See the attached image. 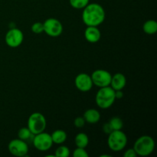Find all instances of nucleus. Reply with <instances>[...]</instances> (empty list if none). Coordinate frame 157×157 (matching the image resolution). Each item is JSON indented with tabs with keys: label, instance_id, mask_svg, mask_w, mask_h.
<instances>
[{
	"label": "nucleus",
	"instance_id": "1",
	"mask_svg": "<svg viewBox=\"0 0 157 157\" xmlns=\"http://www.w3.org/2000/svg\"><path fill=\"white\" fill-rule=\"evenodd\" d=\"M83 9L82 20L87 26L98 27L105 20V10L98 3L89 2Z\"/></svg>",
	"mask_w": 157,
	"mask_h": 157
},
{
	"label": "nucleus",
	"instance_id": "2",
	"mask_svg": "<svg viewBox=\"0 0 157 157\" xmlns=\"http://www.w3.org/2000/svg\"><path fill=\"white\" fill-rule=\"evenodd\" d=\"M115 101V90L110 86L100 87L95 97L97 105L103 110L110 108Z\"/></svg>",
	"mask_w": 157,
	"mask_h": 157
},
{
	"label": "nucleus",
	"instance_id": "3",
	"mask_svg": "<svg viewBox=\"0 0 157 157\" xmlns=\"http://www.w3.org/2000/svg\"><path fill=\"white\" fill-rule=\"evenodd\" d=\"M133 148L137 156H148L154 151L155 141L152 136L144 135L136 139Z\"/></svg>",
	"mask_w": 157,
	"mask_h": 157
},
{
	"label": "nucleus",
	"instance_id": "4",
	"mask_svg": "<svg viewBox=\"0 0 157 157\" xmlns=\"http://www.w3.org/2000/svg\"><path fill=\"white\" fill-rule=\"evenodd\" d=\"M128 139L124 132L122 130H113L108 134L107 145L109 148L113 152L122 151L127 147Z\"/></svg>",
	"mask_w": 157,
	"mask_h": 157
},
{
	"label": "nucleus",
	"instance_id": "5",
	"mask_svg": "<svg viewBox=\"0 0 157 157\" xmlns=\"http://www.w3.org/2000/svg\"><path fill=\"white\" fill-rule=\"evenodd\" d=\"M46 127H47V121L45 117L41 113L35 112L29 117L27 127L33 135L44 132Z\"/></svg>",
	"mask_w": 157,
	"mask_h": 157
},
{
	"label": "nucleus",
	"instance_id": "6",
	"mask_svg": "<svg viewBox=\"0 0 157 157\" xmlns=\"http://www.w3.org/2000/svg\"><path fill=\"white\" fill-rule=\"evenodd\" d=\"M44 32L52 38L59 37L63 32V25L61 21L55 18H49L43 22Z\"/></svg>",
	"mask_w": 157,
	"mask_h": 157
},
{
	"label": "nucleus",
	"instance_id": "7",
	"mask_svg": "<svg viewBox=\"0 0 157 157\" xmlns=\"http://www.w3.org/2000/svg\"><path fill=\"white\" fill-rule=\"evenodd\" d=\"M9 152L13 156L24 157L29 153V145L27 142L20 139H13L8 144Z\"/></svg>",
	"mask_w": 157,
	"mask_h": 157
},
{
	"label": "nucleus",
	"instance_id": "8",
	"mask_svg": "<svg viewBox=\"0 0 157 157\" xmlns=\"http://www.w3.org/2000/svg\"><path fill=\"white\" fill-rule=\"evenodd\" d=\"M32 143L36 150L42 152L49 150L53 145L51 134L45 133L44 131L34 135Z\"/></svg>",
	"mask_w": 157,
	"mask_h": 157
},
{
	"label": "nucleus",
	"instance_id": "9",
	"mask_svg": "<svg viewBox=\"0 0 157 157\" xmlns=\"http://www.w3.org/2000/svg\"><path fill=\"white\" fill-rule=\"evenodd\" d=\"M24 40V34L16 27L11 28L5 36V41L9 47L15 48L22 44Z\"/></svg>",
	"mask_w": 157,
	"mask_h": 157
},
{
	"label": "nucleus",
	"instance_id": "10",
	"mask_svg": "<svg viewBox=\"0 0 157 157\" xmlns=\"http://www.w3.org/2000/svg\"><path fill=\"white\" fill-rule=\"evenodd\" d=\"M94 85L98 87H104L110 86L111 81V74L104 69H98L94 71L90 75Z\"/></svg>",
	"mask_w": 157,
	"mask_h": 157
},
{
	"label": "nucleus",
	"instance_id": "11",
	"mask_svg": "<svg viewBox=\"0 0 157 157\" xmlns=\"http://www.w3.org/2000/svg\"><path fill=\"white\" fill-rule=\"evenodd\" d=\"M75 85L81 92H88L93 87L94 84L90 75L87 73H81L75 77Z\"/></svg>",
	"mask_w": 157,
	"mask_h": 157
},
{
	"label": "nucleus",
	"instance_id": "12",
	"mask_svg": "<svg viewBox=\"0 0 157 157\" xmlns=\"http://www.w3.org/2000/svg\"><path fill=\"white\" fill-rule=\"evenodd\" d=\"M84 38L88 42L94 44L101 39V32L96 26H87L84 31Z\"/></svg>",
	"mask_w": 157,
	"mask_h": 157
},
{
	"label": "nucleus",
	"instance_id": "13",
	"mask_svg": "<svg viewBox=\"0 0 157 157\" xmlns=\"http://www.w3.org/2000/svg\"><path fill=\"white\" fill-rule=\"evenodd\" d=\"M127 84V78L121 73H116L112 75L110 86L114 90H123Z\"/></svg>",
	"mask_w": 157,
	"mask_h": 157
},
{
	"label": "nucleus",
	"instance_id": "14",
	"mask_svg": "<svg viewBox=\"0 0 157 157\" xmlns=\"http://www.w3.org/2000/svg\"><path fill=\"white\" fill-rule=\"evenodd\" d=\"M83 117H84L85 122L87 124H95L99 122L100 120H101V113L96 109L90 108L87 109L84 112Z\"/></svg>",
	"mask_w": 157,
	"mask_h": 157
},
{
	"label": "nucleus",
	"instance_id": "15",
	"mask_svg": "<svg viewBox=\"0 0 157 157\" xmlns=\"http://www.w3.org/2000/svg\"><path fill=\"white\" fill-rule=\"evenodd\" d=\"M51 137H52L53 144L61 145L67 140V135L64 130H56L51 134Z\"/></svg>",
	"mask_w": 157,
	"mask_h": 157
},
{
	"label": "nucleus",
	"instance_id": "16",
	"mask_svg": "<svg viewBox=\"0 0 157 157\" xmlns=\"http://www.w3.org/2000/svg\"><path fill=\"white\" fill-rule=\"evenodd\" d=\"M75 143L77 147L86 148L89 144V137L86 133H80L76 135L75 138Z\"/></svg>",
	"mask_w": 157,
	"mask_h": 157
},
{
	"label": "nucleus",
	"instance_id": "17",
	"mask_svg": "<svg viewBox=\"0 0 157 157\" xmlns=\"http://www.w3.org/2000/svg\"><path fill=\"white\" fill-rule=\"evenodd\" d=\"M143 30L147 35H154L157 32V22L153 19L147 20L143 25Z\"/></svg>",
	"mask_w": 157,
	"mask_h": 157
},
{
	"label": "nucleus",
	"instance_id": "18",
	"mask_svg": "<svg viewBox=\"0 0 157 157\" xmlns=\"http://www.w3.org/2000/svg\"><path fill=\"white\" fill-rule=\"evenodd\" d=\"M33 137L34 135L32 134V133L28 127H22V128L19 129V130L18 131V138L21 140H24L25 142L29 140L32 141Z\"/></svg>",
	"mask_w": 157,
	"mask_h": 157
},
{
	"label": "nucleus",
	"instance_id": "19",
	"mask_svg": "<svg viewBox=\"0 0 157 157\" xmlns=\"http://www.w3.org/2000/svg\"><path fill=\"white\" fill-rule=\"evenodd\" d=\"M110 127H112L113 130H122L124 127V122L122 119L119 117H113L109 121Z\"/></svg>",
	"mask_w": 157,
	"mask_h": 157
},
{
	"label": "nucleus",
	"instance_id": "20",
	"mask_svg": "<svg viewBox=\"0 0 157 157\" xmlns=\"http://www.w3.org/2000/svg\"><path fill=\"white\" fill-rule=\"evenodd\" d=\"M71 152L67 147L64 145L59 146L56 149L55 153V156L56 157H68L70 156Z\"/></svg>",
	"mask_w": 157,
	"mask_h": 157
},
{
	"label": "nucleus",
	"instance_id": "21",
	"mask_svg": "<svg viewBox=\"0 0 157 157\" xmlns=\"http://www.w3.org/2000/svg\"><path fill=\"white\" fill-rule=\"evenodd\" d=\"M89 2L90 0H69L71 6L76 9H83Z\"/></svg>",
	"mask_w": 157,
	"mask_h": 157
},
{
	"label": "nucleus",
	"instance_id": "22",
	"mask_svg": "<svg viewBox=\"0 0 157 157\" xmlns=\"http://www.w3.org/2000/svg\"><path fill=\"white\" fill-rule=\"evenodd\" d=\"M31 29H32V32L35 34L42 33V32H44V25H43V23L40 22V21L35 22L34 24H32Z\"/></svg>",
	"mask_w": 157,
	"mask_h": 157
},
{
	"label": "nucleus",
	"instance_id": "23",
	"mask_svg": "<svg viewBox=\"0 0 157 157\" xmlns=\"http://www.w3.org/2000/svg\"><path fill=\"white\" fill-rule=\"evenodd\" d=\"M74 157H88L89 155L87 152L86 151L85 148H80L77 147L73 152Z\"/></svg>",
	"mask_w": 157,
	"mask_h": 157
},
{
	"label": "nucleus",
	"instance_id": "24",
	"mask_svg": "<svg viewBox=\"0 0 157 157\" xmlns=\"http://www.w3.org/2000/svg\"><path fill=\"white\" fill-rule=\"evenodd\" d=\"M85 124L86 122L83 117H78L74 121V124H75V126L77 128H82L85 125Z\"/></svg>",
	"mask_w": 157,
	"mask_h": 157
},
{
	"label": "nucleus",
	"instance_id": "25",
	"mask_svg": "<svg viewBox=\"0 0 157 157\" xmlns=\"http://www.w3.org/2000/svg\"><path fill=\"white\" fill-rule=\"evenodd\" d=\"M124 157H136L137 155H136V152L135 150H133V148H130L127 149L124 153Z\"/></svg>",
	"mask_w": 157,
	"mask_h": 157
},
{
	"label": "nucleus",
	"instance_id": "26",
	"mask_svg": "<svg viewBox=\"0 0 157 157\" xmlns=\"http://www.w3.org/2000/svg\"><path fill=\"white\" fill-rule=\"evenodd\" d=\"M103 131H104V133L107 135L110 134L112 131H113V129H112V127H110L109 122L105 123V124L103 125Z\"/></svg>",
	"mask_w": 157,
	"mask_h": 157
},
{
	"label": "nucleus",
	"instance_id": "27",
	"mask_svg": "<svg viewBox=\"0 0 157 157\" xmlns=\"http://www.w3.org/2000/svg\"><path fill=\"white\" fill-rule=\"evenodd\" d=\"M124 97V92L122 91V90H115V98L116 99H121Z\"/></svg>",
	"mask_w": 157,
	"mask_h": 157
}]
</instances>
